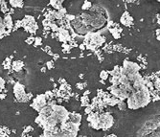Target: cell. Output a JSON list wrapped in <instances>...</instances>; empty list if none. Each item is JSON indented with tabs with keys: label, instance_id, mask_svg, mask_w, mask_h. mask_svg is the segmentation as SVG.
<instances>
[{
	"label": "cell",
	"instance_id": "1",
	"mask_svg": "<svg viewBox=\"0 0 160 137\" xmlns=\"http://www.w3.org/2000/svg\"><path fill=\"white\" fill-rule=\"evenodd\" d=\"M152 101V96L149 88L143 85L139 90L133 91L127 99V108L129 109H138L145 108Z\"/></svg>",
	"mask_w": 160,
	"mask_h": 137
},
{
	"label": "cell",
	"instance_id": "2",
	"mask_svg": "<svg viewBox=\"0 0 160 137\" xmlns=\"http://www.w3.org/2000/svg\"><path fill=\"white\" fill-rule=\"evenodd\" d=\"M70 27L78 37H85L89 33L88 28L85 26L80 16H76L70 22Z\"/></svg>",
	"mask_w": 160,
	"mask_h": 137
},
{
	"label": "cell",
	"instance_id": "3",
	"mask_svg": "<svg viewBox=\"0 0 160 137\" xmlns=\"http://www.w3.org/2000/svg\"><path fill=\"white\" fill-rule=\"evenodd\" d=\"M53 115L56 117L58 125H60V124L68 121L69 111L65 108H63L62 105H53Z\"/></svg>",
	"mask_w": 160,
	"mask_h": 137
},
{
	"label": "cell",
	"instance_id": "4",
	"mask_svg": "<svg viewBox=\"0 0 160 137\" xmlns=\"http://www.w3.org/2000/svg\"><path fill=\"white\" fill-rule=\"evenodd\" d=\"M141 69V67L138 65L137 63L129 62L128 59L124 61L123 63V67H122V75L129 77L135 73H138L139 70Z\"/></svg>",
	"mask_w": 160,
	"mask_h": 137
},
{
	"label": "cell",
	"instance_id": "5",
	"mask_svg": "<svg viewBox=\"0 0 160 137\" xmlns=\"http://www.w3.org/2000/svg\"><path fill=\"white\" fill-rule=\"evenodd\" d=\"M21 22H22V27L30 34H34L38 29L36 19L32 15H25L24 18L21 20Z\"/></svg>",
	"mask_w": 160,
	"mask_h": 137
},
{
	"label": "cell",
	"instance_id": "6",
	"mask_svg": "<svg viewBox=\"0 0 160 137\" xmlns=\"http://www.w3.org/2000/svg\"><path fill=\"white\" fill-rule=\"evenodd\" d=\"M99 122H100L101 130H107L113 126L114 119H113V116L109 112L102 113V114H99Z\"/></svg>",
	"mask_w": 160,
	"mask_h": 137
},
{
	"label": "cell",
	"instance_id": "7",
	"mask_svg": "<svg viewBox=\"0 0 160 137\" xmlns=\"http://www.w3.org/2000/svg\"><path fill=\"white\" fill-rule=\"evenodd\" d=\"M109 90L112 95H113V97L117 98V99H119L121 101L127 100L128 97L129 96V93L126 90V89L121 86V85H118V86L111 85L110 87H109Z\"/></svg>",
	"mask_w": 160,
	"mask_h": 137
},
{
	"label": "cell",
	"instance_id": "8",
	"mask_svg": "<svg viewBox=\"0 0 160 137\" xmlns=\"http://www.w3.org/2000/svg\"><path fill=\"white\" fill-rule=\"evenodd\" d=\"M47 105V100H46V97L44 94H40L37 95L34 99H33V103L31 106L34 109L37 110V112H40L42 110V108Z\"/></svg>",
	"mask_w": 160,
	"mask_h": 137
},
{
	"label": "cell",
	"instance_id": "9",
	"mask_svg": "<svg viewBox=\"0 0 160 137\" xmlns=\"http://www.w3.org/2000/svg\"><path fill=\"white\" fill-rule=\"evenodd\" d=\"M14 94L17 100L19 102H22L24 97L26 96L25 86L23 84H21L20 83H15L14 85Z\"/></svg>",
	"mask_w": 160,
	"mask_h": 137
},
{
	"label": "cell",
	"instance_id": "10",
	"mask_svg": "<svg viewBox=\"0 0 160 137\" xmlns=\"http://www.w3.org/2000/svg\"><path fill=\"white\" fill-rule=\"evenodd\" d=\"M58 34V38L59 41L63 42V43H67L71 40V35H70V32L69 30L65 29V28H62V27H59V31L57 32Z\"/></svg>",
	"mask_w": 160,
	"mask_h": 137
},
{
	"label": "cell",
	"instance_id": "11",
	"mask_svg": "<svg viewBox=\"0 0 160 137\" xmlns=\"http://www.w3.org/2000/svg\"><path fill=\"white\" fill-rule=\"evenodd\" d=\"M120 21L121 23H122L123 25H125V26H131V25L133 24V18L131 16V15H129L128 12H125L124 14L122 15V16H121L120 18Z\"/></svg>",
	"mask_w": 160,
	"mask_h": 137
},
{
	"label": "cell",
	"instance_id": "12",
	"mask_svg": "<svg viewBox=\"0 0 160 137\" xmlns=\"http://www.w3.org/2000/svg\"><path fill=\"white\" fill-rule=\"evenodd\" d=\"M68 121L71 122L73 124H76L78 126H81V115L80 113H76V112H69V116H68Z\"/></svg>",
	"mask_w": 160,
	"mask_h": 137
},
{
	"label": "cell",
	"instance_id": "13",
	"mask_svg": "<svg viewBox=\"0 0 160 137\" xmlns=\"http://www.w3.org/2000/svg\"><path fill=\"white\" fill-rule=\"evenodd\" d=\"M3 23L5 25V28L6 30H10L12 31V27H14V22H12V18L11 15H5L3 18Z\"/></svg>",
	"mask_w": 160,
	"mask_h": 137
},
{
	"label": "cell",
	"instance_id": "14",
	"mask_svg": "<svg viewBox=\"0 0 160 137\" xmlns=\"http://www.w3.org/2000/svg\"><path fill=\"white\" fill-rule=\"evenodd\" d=\"M121 100L117 99V98H115V97H109V98H106V99H103V102L105 103V104L106 105H109V106H114L118 104V103L120 102Z\"/></svg>",
	"mask_w": 160,
	"mask_h": 137
},
{
	"label": "cell",
	"instance_id": "15",
	"mask_svg": "<svg viewBox=\"0 0 160 137\" xmlns=\"http://www.w3.org/2000/svg\"><path fill=\"white\" fill-rule=\"evenodd\" d=\"M62 3H63V1H62V0H59H59H51L50 1V4L56 11H59L60 8H62Z\"/></svg>",
	"mask_w": 160,
	"mask_h": 137
},
{
	"label": "cell",
	"instance_id": "16",
	"mask_svg": "<svg viewBox=\"0 0 160 137\" xmlns=\"http://www.w3.org/2000/svg\"><path fill=\"white\" fill-rule=\"evenodd\" d=\"M24 66V63L20 61H15L12 62V69L15 71H20L22 69V67Z\"/></svg>",
	"mask_w": 160,
	"mask_h": 137
},
{
	"label": "cell",
	"instance_id": "17",
	"mask_svg": "<svg viewBox=\"0 0 160 137\" xmlns=\"http://www.w3.org/2000/svg\"><path fill=\"white\" fill-rule=\"evenodd\" d=\"M10 5L12 6V8H22L24 5V2L22 0H12V1H9Z\"/></svg>",
	"mask_w": 160,
	"mask_h": 137
},
{
	"label": "cell",
	"instance_id": "18",
	"mask_svg": "<svg viewBox=\"0 0 160 137\" xmlns=\"http://www.w3.org/2000/svg\"><path fill=\"white\" fill-rule=\"evenodd\" d=\"M0 9L3 14L8 15L10 12V8L8 7V3L6 1H1V5H0Z\"/></svg>",
	"mask_w": 160,
	"mask_h": 137
},
{
	"label": "cell",
	"instance_id": "19",
	"mask_svg": "<svg viewBox=\"0 0 160 137\" xmlns=\"http://www.w3.org/2000/svg\"><path fill=\"white\" fill-rule=\"evenodd\" d=\"M5 33H6V28L3 23V18H0V40L5 37Z\"/></svg>",
	"mask_w": 160,
	"mask_h": 137
},
{
	"label": "cell",
	"instance_id": "20",
	"mask_svg": "<svg viewBox=\"0 0 160 137\" xmlns=\"http://www.w3.org/2000/svg\"><path fill=\"white\" fill-rule=\"evenodd\" d=\"M91 7H92V3H91V2H89V1H84L83 7H81V9H83L84 12H86V11H89L90 9H91Z\"/></svg>",
	"mask_w": 160,
	"mask_h": 137
},
{
	"label": "cell",
	"instance_id": "21",
	"mask_svg": "<svg viewBox=\"0 0 160 137\" xmlns=\"http://www.w3.org/2000/svg\"><path fill=\"white\" fill-rule=\"evenodd\" d=\"M109 71H106V70H103L101 73H100V78L101 80L103 81H106L109 79Z\"/></svg>",
	"mask_w": 160,
	"mask_h": 137
},
{
	"label": "cell",
	"instance_id": "22",
	"mask_svg": "<svg viewBox=\"0 0 160 137\" xmlns=\"http://www.w3.org/2000/svg\"><path fill=\"white\" fill-rule=\"evenodd\" d=\"M81 105H83V106L89 105V98L87 96H83V97H81Z\"/></svg>",
	"mask_w": 160,
	"mask_h": 137
},
{
	"label": "cell",
	"instance_id": "23",
	"mask_svg": "<svg viewBox=\"0 0 160 137\" xmlns=\"http://www.w3.org/2000/svg\"><path fill=\"white\" fill-rule=\"evenodd\" d=\"M117 105L120 110H126V108H127V104L125 101H120L117 104Z\"/></svg>",
	"mask_w": 160,
	"mask_h": 137
},
{
	"label": "cell",
	"instance_id": "24",
	"mask_svg": "<svg viewBox=\"0 0 160 137\" xmlns=\"http://www.w3.org/2000/svg\"><path fill=\"white\" fill-rule=\"evenodd\" d=\"M11 58H8L5 59V62H3V66L5 67V69H9V68H11V65H12V61H10Z\"/></svg>",
	"mask_w": 160,
	"mask_h": 137
},
{
	"label": "cell",
	"instance_id": "25",
	"mask_svg": "<svg viewBox=\"0 0 160 137\" xmlns=\"http://www.w3.org/2000/svg\"><path fill=\"white\" fill-rule=\"evenodd\" d=\"M20 27H22V22H21V20H16L14 23V27H12V29H14V31H16V30Z\"/></svg>",
	"mask_w": 160,
	"mask_h": 137
},
{
	"label": "cell",
	"instance_id": "26",
	"mask_svg": "<svg viewBox=\"0 0 160 137\" xmlns=\"http://www.w3.org/2000/svg\"><path fill=\"white\" fill-rule=\"evenodd\" d=\"M42 44V38L40 37H34V46H40Z\"/></svg>",
	"mask_w": 160,
	"mask_h": 137
},
{
	"label": "cell",
	"instance_id": "27",
	"mask_svg": "<svg viewBox=\"0 0 160 137\" xmlns=\"http://www.w3.org/2000/svg\"><path fill=\"white\" fill-rule=\"evenodd\" d=\"M7 133H10L7 128H0V137H5L7 136Z\"/></svg>",
	"mask_w": 160,
	"mask_h": 137
},
{
	"label": "cell",
	"instance_id": "28",
	"mask_svg": "<svg viewBox=\"0 0 160 137\" xmlns=\"http://www.w3.org/2000/svg\"><path fill=\"white\" fill-rule=\"evenodd\" d=\"M4 87H5V80H3L0 77V93L4 90Z\"/></svg>",
	"mask_w": 160,
	"mask_h": 137
},
{
	"label": "cell",
	"instance_id": "29",
	"mask_svg": "<svg viewBox=\"0 0 160 137\" xmlns=\"http://www.w3.org/2000/svg\"><path fill=\"white\" fill-rule=\"evenodd\" d=\"M32 130H33V127H31V126H29V127H25V130H24V131H23L22 136H25V134H27L28 132L32 131Z\"/></svg>",
	"mask_w": 160,
	"mask_h": 137
},
{
	"label": "cell",
	"instance_id": "30",
	"mask_svg": "<svg viewBox=\"0 0 160 137\" xmlns=\"http://www.w3.org/2000/svg\"><path fill=\"white\" fill-rule=\"evenodd\" d=\"M34 37H33V36H31L30 37L28 40H25V42L26 43H28V44H32V43H34Z\"/></svg>",
	"mask_w": 160,
	"mask_h": 137
},
{
	"label": "cell",
	"instance_id": "31",
	"mask_svg": "<svg viewBox=\"0 0 160 137\" xmlns=\"http://www.w3.org/2000/svg\"><path fill=\"white\" fill-rule=\"evenodd\" d=\"M46 66L48 69H52V68L54 67V62L53 61H49V62H46Z\"/></svg>",
	"mask_w": 160,
	"mask_h": 137
},
{
	"label": "cell",
	"instance_id": "32",
	"mask_svg": "<svg viewBox=\"0 0 160 137\" xmlns=\"http://www.w3.org/2000/svg\"><path fill=\"white\" fill-rule=\"evenodd\" d=\"M85 85H86V84H81V83H79V84H77V87L79 88V89H84Z\"/></svg>",
	"mask_w": 160,
	"mask_h": 137
},
{
	"label": "cell",
	"instance_id": "33",
	"mask_svg": "<svg viewBox=\"0 0 160 137\" xmlns=\"http://www.w3.org/2000/svg\"><path fill=\"white\" fill-rule=\"evenodd\" d=\"M5 98H6V93L2 91L0 93V99H5Z\"/></svg>",
	"mask_w": 160,
	"mask_h": 137
},
{
	"label": "cell",
	"instance_id": "34",
	"mask_svg": "<svg viewBox=\"0 0 160 137\" xmlns=\"http://www.w3.org/2000/svg\"><path fill=\"white\" fill-rule=\"evenodd\" d=\"M53 58H54V59H53V62L54 61H56V59H58L59 58V54H53Z\"/></svg>",
	"mask_w": 160,
	"mask_h": 137
},
{
	"label": "cell",
	"instance_id": "35",
	"mask_svg": "<svg viewBox=\"0 0 160 137\" xmlns=\"http://www.w3.org/2000/svg\"><path fill=\"white\" fill-rule=\"evenodd\" d=\"M159 33H160V30L157 29V30H156V32H155V34H156V38H157L158 40H160V37H159Z\"/></svg>",
	"mask_w": 160,
	"mask_h": 137
},
{
	"label": "cell",
	"instance_id": "36",
	"mask_svg": "<svg viewBox=\"0 0 160 137\" xmlns=\"http://www.w3.org/2000/svg\"><path fill=\"white\" fill-rule=\"evenodd\" d=\"M88 94H90V91H88V90H87V91H85V92H84V96H87V95H88Z\"/></svg>",
	"mask_w": 160,
	"mask_h": 137
},
{
	"label": "cell",
	"instance_id": "37",
	"mask_svg": "<svg viewBox=\"0 0 160 137\" xmlns=\"http://www.w3.org/2000/svg\"><path fill=\"white\" fill-rule=\"evenodd\" d=\"M106 137H117L115 134H111V135H109V136H106Z\"/></svg>",
	"mask_w": 160,
	"mask_h": 137
},
{
	"label": "cell",
	"instance_id": "38",
	"mask_svg": "<svg viewBox=\"0 0 160 137\" xmlns=\"http://www.w3.org/2000/svg\"><path fill=\"white\" fill-rule=\"evenodd\" d=\"M46 71V69H45V67H43L42 69H41V72H45Z\"/></svg>",
	"mask_w": 160,
	"mask_h": 137
},
{
	"label": "cell",
	"instance_id": "39",
	"mask_svg": "<svg viewBox=\"0 0 160 137\" xmlns=\"http://www.w3.org/2000/svg\"><path fill=\"white\" fill-rule=\"evenodd\" d=\"M0 5H1V0H0Z\"/></svg>",
	"mask_w": 160,
	"mask_h": 137
}]
</instances>
